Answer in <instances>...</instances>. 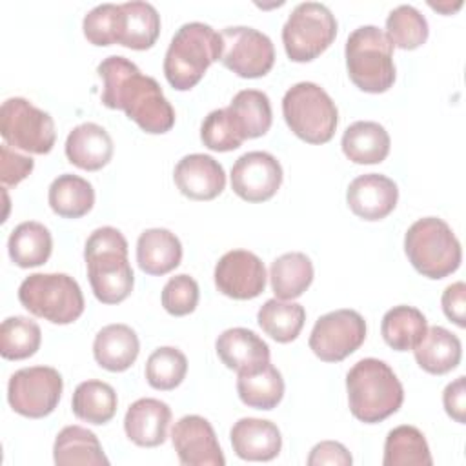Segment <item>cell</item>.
I'll list each match as a JSON object with an SVG mask.
<instances>
[{
    "mask_svg": "<svg viewBox=\"0 0 466 466\" xmlns=\"http://www.w3.org/2000/svg\"><path fill=\"white\" fill-rule=\"evenodd\" d=\"M64 390L62 375L51 366H31L15 371L7 382V400L13 411L42 419L55 411Z\"/></svg>",
    "mask_w": 466,
    "mask_h": 466,
    "instance_id": "8fae6325",
    "label": "cell"
},
{
    "mask_svg": "<svg viewBox=\"0 0 466 466\" xmlns=\"http://www.w3.org/2000/svg\"><path fill=\"white\" fill-rule=\"evenodd\" d=\"M140 351V342L127 324H107L93 340V355L100 368L118 373L133 366Z\"/></svg>",
    "mask_w": 466,
    "mask_h": 466,
    "instance_id": "cb8c5ba5",
    "label": "cell"
},
{
    "mask_svg": "<svg viewBox=\"0 0 466 466\" xmlns=\"http://www.w3.org/2000/svg\"><path fill=\"white\" fill-rule=\"evenodd\" d=\"M466 379L464 375L457 377L444 388L442 404L446 413L459 424L466 422Z\"/></svg>",
    "mask_w": 466,
    "mask_h": 466,
    "instance_id": "7dc6e473",
    "label": "cell"
},
{
    "mask_svg": "<svg viewBox=\"0 0 466 466\" xmlns=\"http://www.w3.org/2000/svg\"><path fill=\"white\" fill-rule=\"evenodd\" d=\"M229 439L233 451L244 461H271L282 448L277 424L257 417L238 419L229 431Z\"/></svg>",
    "mask_w": 466,
    "mask_h": 466,
    "instance_id": "44dd1931",
    "label": "cell"
},
{
    "mask_svg": "<svg viewBox=\"0 0 466 466\" xmlns=\"http://www.w3.org/2000/svg\"><path fill=\"white\" fill-rule=\"evenodd\" d=\"M413 355L424 371L431 375H444L459 366L462 346L459 337L446 328L431 326L413 348Z\"/></svg>",
    "mask_w": 466,
    "mask_h": 466,
    "instance_id": "484cf974",
    "label": "cell"
},
{
    "mask_svg": "<svg viewBox=\"0 0 466 466\" xmlns=\"http://www.w3.org/2000/svg\"><path fill=\"white\" fill-rule=\"evenodd\" d=\"M222 364L238 375L255 373L269 362V346L248 328H229L215 342Z\"/></svg>",
    "mask_w": 466,
    "mask_h": 466,
    "instance_id": "d6986e66",
    "label": "cell"
},
{
    "mask_svg": "<svg viewBox=\"0 0 466 466\" xmlns=\"http://www.w3.org/2000/svg\"><path fill=\"white\" fill-rule=\"evenodd\" d=\"M162 306L173 317H184L195 311L198 304V284L193 277L180 273L171 277L162 288Z\"/></svg>",
    "mask_w": 466,
    "mask_h": 466,
    "instance_id": "7bdbcfd3",
    "label": "cell"
},
{
    "mask_svg": "<svg viewBox=\"0 0 466 466\" xmlns=\"http://www.w3.org/2000/svg\"><path fill=\"white\" fill-rule=\"evenodd\" d=\"M200 140L208 149L220 151V153L233 151L240 147V144L244 142V138L235 129L233 120L226 107L208 113V116L202 120V126H200Z\"/></svg>",
    "mask_w": 466,
    "mask_h": 466,
    "instance_id": "60d3db41",
    "label": "cell"
},
{
    "mask_svg": "<svg viewBox=\"0 0 466 466\" xmlns=\"http://www.w3.org/2000/svg\"><path fill=\"white\" fill-rule=\"evenodd\" d=\"M187 373L186 355L173 346L157 348L146 362L147 384L160 391L175 390Z\"/></svg>",
    "mask_w": 466,
    "mask_h": 466,
    "instance_id": "ab89813d",
    "label": "cell"
},
{
    "mask_svg": "<svg viewBox=\"0 0 466 466\" xmlns=\"http://www.w3.org/2000/svg\"><path fill=\"white\" fill-rule=\"evenodd\" d=\"M217 289L235 300L258 297L266 288L264 262L248 249H231L224 253L215 266Z\"/></svg>",
    "mask_w": 466,
    "mask_h": 466,
    "instance_id": "5bb4252c",
    "label": "cell"
},
{
    "mask_svg": "<svg viewBox=\"0 0 466 466\" xmlns=\"http://www.w3.org/2000/svg\"><path fill=\"white\" fill-rule=\"evenodd\" d=\"M104 82L102 104L122 109L142 131L162 135L175 124V109L162 93L160 84L120 55L104 58L96 67Z\"/></svg>",
    "mask_w": 466,
    "mask_h": 466,
    "instance_id": "6da1fadb",
    "label": "cell"
},
{
    "mask_svg": "<svg viewBox=\"0 0 466 466\" xmlns=\"http://www.w3.org/2000/svg\"><path fill=\"white\" fill-rule=\"evenodd\" d=\"M116 391L104 380H84L80 382L71 399L73 413L89 424H106L116 413Z\"/></svg>",
    "mask_w": 466,
    "mask_h": 466,
    "instance_id": "836d02e7",
    "label": "cell"
},
{
    "mask_svg": "<svg viewBox=\"0 0 466 466\" xmlns=\"http://www.w3.org/2000/svg\"><path fill=\"white\" fill-rule=\"evenodd\" d=\"M346 390L350 411L366 424L388 419L404 400V388L393 370L373 357L353 364L346 375Z\"/></svg>",
    "mask_w": 466,
    "mask_h": 466,
    "instance_id": "3957f363",
    "label": "cell"
},
{
    "mask_svg": "<svg viewBox=\"0 0 466 466\" xmlns=\"http://www.w3.org/2000/svg\"><path fill=\"white\" fill-rule=\"evenodd\" d=\"M53 461L56 466H106L109 464L98 437L82 426H66L58 431L53 444Z\"/></svg>",
    "mask_w": 466,
    "mask_h": 466,
    "instance_id": "83f0119b",
    "label": "cell"
},
{
    "mask_svg": "<svg viewBox=\"0 0 466 466\" xmlns=\"http://www.w3.org/2000/svg\"><path fill=\"white\" fill-rule=\"evenodd\" d=\"M84 258L93 295L102 304H118L135 284L126 237L111 226L96 228L86 240Z\"/></svg>",
    "mask_w": 466,
    "mask_h": 466,
    "instance_id": "7a4b0ae2",
    "label": "cell"
},
{
    "mask_svg": "<svg viewBox=\"0 0 466 466\" xmlns=\"http://www.w3.org/2000/svg\"><path fill=\"white\" fill-rule=\"evenodd\" d=\"M346 200L353 215L364 220L386 218L397 206V184L380 173H364L353 178L346 191Z\"/></svg>",
    "mask_w": 466,
    "mask_h": 466,
    "instance_id": "e0dca14e",
    "label": "cell"
},
{
    "mask_svg": "<svg viewBox=\"0 0 466 466\" xmlns=\"http://www.w3.org/2000/svg\"><path fill=\"white\" fill-rule=\"evenodd\" d=\"M269 280L277 299L293 300L311 286L313 264L306 253H284L271 262Z\"/></svg>",
    "mask_w": 466,
    "mask_h": 466,
    "instance_id": "4dcf8cb0",
    "label": "cell"
},
{
    "mask_svg": "<svg viewBox=\"0 0 466 466\" xmlns=\"http://www.w3.org/2000/svg\"><path fill=\"white\" fill-rule=\"evenodd\" d=\"M178 191L191 200H213L226 187L224 167L204 153L182 157L173 171Z\"/></svg>",
    "mask_w": 466,
    "mask_h": 466,
    "instance_id": "ac0fdd59",
    "label": "cell"
},
{
    "mask_svg": "<svg viewBox=\"0 0 466 466\" xmlns=\"http://www.w3.org/2000/svg\"><path fill=\"white\" fill-rule=\"evenodd\" d=\"M160 35V15L153 4L133 0L120 4L116 44L144 51L153 47Z\"/></svg>",
    "mask_w": 466,
    "mask_h": 466,
    "instance_id": "603a6c76",
    "label": "cell"
},
{
    "mask_svg": "<svg viewBox=\"0 0 466 466\" xmlns=\"http://www.w3.org/2000/svg\"><path fill=\"white\" fill-rule=\"evenodd\" d=\"M35 167L31 157H24L11 149V146L4 144L0 147V180L5 187L20 184Z\"/></svg>",
    "mask_w": 466,
    "mask_h": 466,
    "instance_id": "ee69618b",
    "label": "cell"
},
{
    "mask_svg": "<svg viewBox=\"0 0 466 466\" xmlns=\"http://www.w3.org/2000/svg\"><path fill=\"white\" fill-rule=\"evenodd\" d=\"M257 320L266 335L286 344L299 337L306 320V309L297 302L269 299L260 306Z\"/></svg>",
    "mask_w": 466,
    "mask_h": 466,
    "instance_id": "8d00e7d4",
    "label": "cell"
},
{
    "mask_svg": "<svg viewBox=\"0 0 466 466\" xmlns=\"http://www.w3.org/2000/svg\"><path fill=\"white\" fill-rule=\"evenodd\" d=\"M237 391L246 406L255 410H273L284 397V379L280 371L268 362L255 373L238 375Z\"/></svg>",
    "mask_w": 466,
    "mask_h": 466,
    "instance_id": "d590c367",
    "label": "cell"
},
{
    "mask_svg": "<svg viewBox=\"0 0 466 466\" xmlns=\"http://www.w3.org/2000/svg\"><path fill=\"white\" fill-rule=\"evenodd\" d=\"M40 342V326L27 317H7L0 326V355L7 360L33 357L38 351Z\"/></svg>",
    "mask_w": 466,
    "mask_h": 466,
    "instance_id": "74e56055",
    "label": "cell"
},
{
    "mask_svg": "<svg viewBox=\"0 0 466 466\" xmlns=\"http://www.w3.org/2000/svg\"><path fill=\"white\" fill-rule=\"evenodd\" d=\"M171 442L184 466H224L215 430L200 415H184L171 430Z\"/></svg>",
    "mask_w": 466,
    "mask_h": 466,
    "instance_id": "2e32d148",
    "label": "cell"
},
{
    "mask_svg": "<svg viewBox=\"0 0 466 466\" xmlns=\"http://www.w3.org/2000/svg\"><path fill=\"white\" fill-rule=\"evenodd\" d=\"M282 115L288 127L308 144L329 142L339 124L335 102L315 82L291 86L282 98Z\"/></svg>",
    "mask_w": 466,
    "mask_h": 466,
    "instance_id": "52a82bcc",
    "label": "cell"
},
{
    "mask_svg": "<svg viewBox=\"0 0 466 466\" xmlns=\"http://www.w3.org/2000/svg\"><path fill=\"white\" fill-rule=\"evenodd\" d=\"M335 36V15L320 2L295 5L282 27V44L293 62H311L331 46Z\"/></svg>",
    "mask_w": 466,
    "mask_h": 466,
    "instance_id": "9c48e42d",
    "label": "cell"
},
{
    "mask_svg": "<svg viewBox=\"0 0 466 466\" xmlns=\"http://www.w3.org/2000/svg\"><path fill=\"white\" fill-rule=\"evenodd\" d=\"M428 329L426 317L413 306H395L388 309L380 322V333L384 342L395 351L413 350Z\"/></svg>",
    "mask_w": 466,
    "mask_h": 466,
    "instance_id": "d6a6232c",
    "label": "cell"
},
{
    "mask_svg": "<svg viewBox=\"0 0 466 466\" xmlns=\"http://www.w3.org/2000/svg\"><path fill=\"white\" fill-rule=\"evenodd\" d=\"M120 4H100L93 7L82 22L84 36L93 46H111L116 44Z\"/></svg>",
    "mask_w": 466,
    "mask_h": 466,
    "instance_id": "b9f144b4",
    "label": "cell"
},
{
    "mask_svg": "<svg viewBox=\"0 0 466 466\" xmlns=\"http://www.w3.org/2000/svg\"><path fill=\"white\" fill-rule=\"evenodd\" d=\"M20 304L53 324H71L84 313V295L67 273H33L18 288Z\"/></svg>",
    "mask_w": 466,
    "mask_h": 466,
    "instance_id": "ba28073f",
    "label": "cell"
},
{
    "mask_svg": "<svg viewBox=\"0 0 466 466\" xmlns=\"http://www.w3.org/2000/svg\"><path fill=\"white\" fill-rule=\"evenodd\" d=\"M404 251L411 266L428 279H444L462 260L461 242L451 228L437 217L415 220L404 235Z\"/></svg>",
    "mask_w": 466,
    "mask_h": 466,
    "instance_id": "8992f818",
    "label": "cell"
},
{
    "mask_svg": "<svg viewBox=\"0 0 466 466\" xmlns=\"http://www.w3.org/2000/svg\"><path fill=\"white\" fill-rule=\"evenodd\" d=\"M47 200L58 217L80 218L91 211L95 204V189L86 178L64 173L51 182Z\"/></svg>",
    "mask_w": 466,
    "mask_h": 466,
    "instance_id": "1f68e13d",
    "label": "cell"
},
{
    "mask_svg": "<svg viewBox=\"0 0 466 466\" xmlns=\"http://www.w3.org/2000/svg\"><path fill=\"white\" fill-rule=\"evenodd\" d=\"M171 408L158 399L144 397L135 400L124 417V430L131 442L142 448H155L167 437Z\"/></svg>",
    "mask_w": 466,
    "mask_h": 466,
    "instance_id": "ffe728a7",
    "label": "cell"
},
{
    "mask_svg": "<svg viewBox=\"0 0 466 466\" xmlns=\"http://www.w3.org/2000/svg\"><path fill=\"white\" fill-rule=\"evenodd\" d=\"M0 133L7 146L35 155L49 153L56 140L51 115L22 96H11L2 104Z\"/></svg>",
    "mask_w": 466,
    "mask_h": 466,
    "instance_id": "30bf717a",
    "label": "cell"
},
{
    "mask_svg": "<svg viewBox=\"0 0 466 466\" xmlns=\"http://www.w3.org/2000/svg\"><path fill=\"white\" fill-rule=\"evenodd\" d=\"M384 466H431L433 459L422 431L402 424L393 428L384 442Z\"/></svg>",
    "mask_w": 466,
    "mask_h": 466,
    "instance_id": "e575fe53",
    "label": "cell"
},
{
    "mask_svg": "<svg viewBox=\"0 0 466 466\" xmlns=\"http://www.w3.org/2000/svg\"><path fill=\"white\" fill-rule=\"evenodd\" d=\"M393 47L400 49H417L428 40V20L426 16L413 5L402 4L390 11L386 18V31Z\"/></svg>",
    "mask_w": 466,
    "mask_h": 466,
    "instance_id": "f35d334b",
    "label": "cell"
},
{
    "mask_svg": "<svg viewBox=\"0 0 466 466\" xmlns=\"http://www.w3.org/2000/svg\"><path fill=\"white\" fill-rule=\"evenodd\" d=\"M442 311L444 315L455 322L459 328L466 326V284L464 282H453L450 284L441 297Z\"/></svg>",
    "mask_w": 466,
    "mask_h": 466,
    "instance_id": "bcb514c9",
    "label": "cell"
},
{
    "mask_svg": "<svg viewBox=\"0 0 466 466\" xmlns=\"http://www.w3.org/2000/svg\"><path fill=\"white\" fill-rule=\"evenodd\" d=\"M220 33L204 22L182 24L164 56L166 80L177 91H187L202 80L213 62L220 60Z\"/></svg>",
    "mask_w": 466,
    "mask_h": 466,
    "instance_id": "277c9868",
    "label": "cell"
},
{
    "mask_svg": "<svg viewBox=\"0 0 466 466\" xmlns=\"http://www.w3.org/2000/svg\"><path fill=\"white\" fill-rule=\"evenodd\" d=\"M366 339V320L355 309H335L317 319L309 350L324 362H340L357 351Z\"/></svg>",
    "mask_w": 466,
    "mask_h": 466,
    "instance_id": "4fadbf2b",
    "label": "cell"
},
{
    "mask_svg": "<svg viewBox=\"0 0 466 466\" xmlns=\"http://www.w3.org/2000/svg\"><path fill=\"white\" fill-rule=\"evenodd\" d=\"M282 184V166L268 151H249L231 167V189L246 202L269 200Z\"/></svg>",
    "mask_w": 466,
    "mask_h": 466,
    "instance_id": "9a60e30c",
    "label": "cell"
},
{
    "mask_svg": "<svg viewBox=\"0 0 466 466\" xmlns=\"http://www.w3.org/2000/svg\"><path fill=\"white\" fill-rule=\"evenodd\" d=\"M340 146L355 164H379L388 157L391 140L379 122L357 120L344 129Z\"/></svg>",
    "mask_w": 466,
    "mask_h": 466,
    "instance_id": "4316f807",
    "label": "cell"
},
{
    "mask_svg": "<svg viewBox=\"0 0 466 466\" xmlns=\"http://www.w3.org/2000/svg\"><path fill=\"white\" fill-rule=\"evenodd\" d=\"M182 260V244L175 233L164 228H149L137 240V262L147 275H166Z\"/></svg>",
    "mask_w": 466,
    "mask_h": 466,
    "instance_id": "d4e9b609",
    "label": "cell"
},
{
    "mask_svg": "<svg viewBox=\"0 0 466 466\" xmlns=\"http://www.w3.org/2000/svg\"><path fill=\"white\" fill-rule=\"evenodd\" d=\"M351 82L366 93H384L395 82L393 44L377 25L353 29L344 47Z\"/></svg>",
    "mask_w": 466,
    "mask_h": 466,
    "instance_id": "5b68a950",
    "label": "cell"
},
{
    "mask_svg": "<svg viewBox=\"0 0 466 466\" xmlns=\"http://www.w3.org/2000/svg\"><path fill=\"white\" fill-rule=\"evenodd\" d=\"M226 109L233 120L235 129L244 140L258 138L271 127L273 113L269 98L264 91L242 89L233 96Z\"/></svg>",
    "mask_w": 466,
    "mask_h": 466,
    "instance_id": "f1b7e54d",
    "label": "cell"
},
{
    "mask_svg": "<svg viewBox=\"0 0 466 466\" xmlns=\"http://www.w3.org/2000/svg\"><path fill=\"white\" fill-rule=\"evenodd\" d=\"M351 462H353V459H351L350 451L346 450L344 444H340L337 441H322V442L315 444L308 457V466H322V464L350 466Z\"/></svg>",
    "mask_w": 466,
    "mask_h": 466,
    "instance_id": "f6af8a7d",
    "label": "cell"
},
{
    "mask_svg": "<svg viewBox=\"0 0 466 466\" xmlns=\"http://www.w3.org/2000/svg\"><path fill=\"white\" fill-rule=\"evenodd\" d=\"M66 157L80 169L98 171L113 157V138L95 122L78 124L66 138Z\"/></svg>",
    "mask_w": 466,
    "mask_h": 466,
    "instance_id": "7402d4cb",
    "label": "cell"
},
{
    "mask_svg": "<svg viewBox=\"0 0 466 466\" xmlns=\"http://www.w3.org/2000/svg\"><path fill=\"white\" fill-rule=\"evenodd\" d=\"M224 67L242 78H260L275 64V47L268 35L248 25H231L220 31Z\"/></svg>",
    "mask_w": 466,
    "mask_h": 466,
    "instance_id": "7c38bea8",
    "label": "cell"
},
{
    "mask_svg": "<svg viewBox=\"0 0 466 466\" xmlns=\"http://www.w3.org/2000/svg\"><path fill=\"white\" fill-rule=\"evenodd\" d=\"M7 251L18 268H36L51 257L53 237L44 224L25 220L11 231Z\"/></svg>",
    "mask_w": 466,
    "mask_h": 466,
    "instance_id": "f546056e",
    "label": "cell"
}]
</instances>
